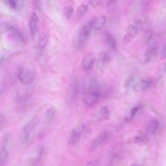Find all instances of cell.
<instances>
[{"label":"cell","mask_w":166,"mask_h":166,"mask_svg":"<svg viewBox=\"0 0 166 166\" xmlns=\"http://www.w3.org/2000/svg\"><path fill=\"white\" fill-rule=\"evenodd\" d=\"M39 120L35 117L29 121L21 130L20 141L21 146L24 149L28 147L32 143L39 124Z\"/></svg>","instance_id":"6da1fadb"},{"label":"cell","mask_w":166,"mask_h":166,"mask_svg":"<svg viewBox=\"0 0 166 166\" xmlns=\"http://www.w3.org/2000/svg\"><path fill=\"white\" fill-rule=\"evenodd\" d=\"M98 83L95 79H90L83 96V102L86 106H92L98 101L101 95Z\"/></svg>","instance_id":"7a4b0ae2"},{"label":"cell","mask_w":166,"mask_h":166,"mask_svg":"<svg viewBox=\"0 0 166 166\" xmlns=\"http://www.w3.org/2000/svg\"><path fill=\"white\" fill-rule=\"evenodd\" d=\"M13 143V137L9 132L5 133L2 136L0 150V166L4 165L9 157Z\"/></svg>","instance_id":"3957f363"},{"label":"cell","mask_w":166,"mask_h":166,"mask_svg":"<svg viewBox=\"0 0 166 166\" xmlns=\"http://www.w3.org/2000/svg\"><path fill=\"white\" fill-rule=\"evenodd\" d=\"M47 153L46 148L44 145H39L35 147L29 154L26 160L27 165H39L44 162Z\"/></svg>","instance_id":"277c9868"},{"label":"cell","mask_w":166,"mask_h":166,"mask_svg":"<svg viewBox=\"0 0 166 166\" xmlns=\"http://www.w3.org/2000/svg\"><path fill=\"white\" fill-rule=\"evenodd\" d=\"M93 29L90 21L82 28L79 32L76 43V47L78 49L81 50L86 47Z\"/></svg>","instance_id":"5b68a950"},{"label":"cell","mask_w":166,"mask_h":166,"mask_svg":"<svg viewBox=\"0 0 166 166\" xmlns=\"http://www.w3.org/2000/svg\"><path fill=\"white\" fill-rule=\"evenodd\" d=\"M18 77L20 81L24 84L30 83L35 76L34 70L25 67H21L19 69Z\"/></svg>","instance_id":"8992f818"},{"label":"cell","mask_w":166,"mask_h":166,"mask_svg":"<svg viewBox=\"0 0 166 166\" xmlns=\"http://www.w3.org/2000/svg\"><path fill=\"white\" fill-rule=\"evenodd\" d=\"M110 138V134L109 132H105L100 134L91 144L89 148L90 152H94L99 148L104 146Z\"/></svg>","instance_id":"52a82bcc"},{"label":"cell","mask_w":166,"mask_h":166,"mask_svg":"<svg viewBox=\"0 0 166 166\" xmlns=\"http://www.w3.org/2000/svg\"><path fill=\"white\" fill-rule=\"evenodd\" d=\"M86 125L84 123L78 125L71 132L69 139V143L74 145L80 140L85 128Z\"/></svg>","instance_id":"ba28073f"},{"label":"cell","mask_w":166,"mask_h":166,"mask_svg":"<svg viewBox=\"0 0 166 166\" xmlns=\"http://www.w3.org/2000/svg\"><path fill=\"white\" fill-rule=\"evenodd\" d=\"M95 56L93 53L89 52L86 54L82 60L83 67L86 70L91 69L95 61Z\"/></svg>","instance_id":"9c48e42d"},{"label":"cell","mask_w":166,"mask_h":166,"mask_svg":"<svg viewBox=\"0 0 166 166\" xmlns=\"http://www.w3.org/2000/svg\"><path fill=\"white\" fill-rule=\"evenodd\" d=\"M154 83L150 79L141 80L136 83L133 87L134 89L137 91H145L153 87Z\"/></svg>","instance_id":"30bf717a"},{"label":"cell","mask_w":166,"mask_h":166,"mask_svg":"<svg viewBox=\"0 0 166 166\" xmlns=\"http://www.w3.org/2000/svg\"><path fill=\"white\" fill-rule=\"evenodd\" d=\"M39 18L37 13L33 12L29 21V25L33 36H34L38 29Z\"/></svg>","instance_id":"8fae6325"},{"label":"cell","mask_w":166,"mask_h":166,"mask_svg":"<svg viewBox=\"0 0 166 166\" xmlns=\"http://www.w3.org/2000/svg\"><path fill=\"white\" fill-rule=\"evenodd\" d=\"M56 110L53 107H50L46 110L44 113V116L47 124L52 123L56 118Z\"/></svg>","instance_id":"7c38bea8"},{"label":"cell","mask_w":166,"mask_h":166,"mask_svg":"<svg viewBox=\"0 0 166 166\" xmlns=\"http://www.w3.org/2000/svg\"><path fill=\"white\" fill-rule=\"evenodd\" d=\"M5 5L14 10H18L23 7L25 0H3Z\"/></svg>","instance_id":"4fadbf2b"},{"label":"cell","mask_w":166,"mask_h":166,"mask_svg":"<svg viewBox=\"0 0 166 166\" xmlns=\"http://www.w3.org/2000/svg\"><path fill=\"white\" fill-rule=\"evenodd\" d=\"M74 9V2L73 0H68L65 3L63 9L64 15L67 19H70L73 14Z\"/></svg>","instance_id":"5bb4252c"},{"label":"cell","mask_w":166,"mask_h":166,"mask_svg":"<svg viewBox=\"0 0 166 166\" xmlns=\"http://www.w3.org/2000/svg\"><path fill=\"white\" fill-rule=\"evenodd\" d=\"M105 17L104 16H99L90 20L93 29L99 30L104 25L106 22Z\"/></svg>","instance_id":"9a60e30c"},{"label":"cell","mask_w":166,"mask_h":166,"mask_svg":"<svg viewBox=\"0 0 166 166\" xmlns=\"http://www.w3.org/2000/svg\"><path fill=\"white\" fill-rule=\"evenodd\" d=\"M110 60V58L109 55L105 52H101L98 57L97 66L99 69H102L105 63L109 62Z\"/></svg>","instance_id":"2e32d148"},{"label":"cell","mask_w":166,"mask_h":166,"mask_svg":"<svg viewBox=\"0 0 166 166\" xmlns=\"http://www.w3.org/2000/svg\"><path fill=\"white\" fill-rule=\"evenodd\" d=\"M70 92L71 100L72 102L75 101L79 92V85L77 80H74L72 83Z\"/></svg>","instance_id":"e0dca14e"},{"label":"cell","mask_w":166,"mask_h":166,"mask_svg":"<svg viewBox=\"0 0 166 166\" xmlns=\"http://www.w3.org/2000/svg\"><path fill=\"white\" fill-rule=\"evenodd\" d=\"M104 39L107 44L112 49L114 50H117L116 41L110 33L105 32L104 35Z\"/></svg>","instance_id":"ac0fdd59"},{"label":"cell","mask_w":166,"mask_h":166,"mask_svg":"<svg viewBox=\"0 0 166 166\" xmlns=\"http://www.w3.org/2000/svg\"><path fill=\"white\" fill-rule=\"evenodd\" d=\"M157 53V49L154 48L149 50L144 56V59L146 62L154 61L156 57Z\"/></svg>","instance_id":"d6986e66"},{"label":"cell","mask_w":166,"mask_h":166,"mask_svg":"<svg viewBox=\"0 0 166 166\" xmlns=\"http://www.w3.org/2000/svg\"><path fill=\"white\" fill-rule=\"evenodd\" d=\"M8 30L9 33L13 37L18 40L19 41L24 42L23 36L17 29L12 26H10L8 28Z\"/></svg>","instance_id":"ffe728a7"},{"label":"cell","mask_w":166,"mask_h":166,"mask_svg":"<svg viewBox=\"0 0 166 166\" xmlns=\"http://www.w3.org/2000/svg\"><path fill=\"white\" fill-rule=\"evenodd\" d=\"M99 114L100 120H106L109 117V111L105 106H103L101 108Z\"/></svg>","instance_id":"44dd1931"},{"label":"cell","mask_w":166,"mask_h":166,"mask_svg":"<svg viewBox=\"0 0 166 166\" xmlns=\"http://www.w3.org/2000/svg\"><path fill=\"white\" fill-rule=\"evenodd\" d=\"M89 6L88 4H82L79 7L77 11V16L80 17L84 15V14L88 10Z\"/></svg>","instance_id":"7402d4cb"},{"label":"cell","mask_w":166,"mask_h":166,"mask_svg":"<svg viewBox=\"0 0 166 166\" xmlns=\"http://www.w3.org/2000/svg\"><path fill=\"white\" fill-rule=\"evenodd\" d=\"M48 41L47 36L45 34L40 36L38 40V45L41 48H44L46 46Z\"/></svg>","instance_id":"603a6c76"},{"label":"cell","mask_w":166,"mask_h":166,"mask_svg":"<svg viewBox=\"0 0 166 166\" xmlns=\"http://www.w3.org/2000/svg\"><path fill=\"white\" fill-rule=\"evenodd\" d=\"M135 37V36L131 34L127 33L123 39L122 42L125 44H128L131 42Z\"/></svg>","instance_id":"cb8c5ba5"},{"label":"cell","mask_w":166,"mask_h":166,"mask_svg":"<svg viewBox=\"0 0 166 166\" xmlns=\"http://www.w3.org/2000/svg\"><path fill=\"white\" fill-rule=\"evenodd\" d=\"M125 31L127 33L131 34L135 36L137 32V29L136 27L131 25L126 27Z\"/></svg>","instance_id":"d4e9b609"},{"label":"cell","mask_w":166,"mask_h":166,"mask_svg":"<svg viewBox=\"0 0 166 166\" xmlns=\"http://www.w3.org/2000/svg\"><path fill=\"white\" fill-rule=\"evenodd\" d=\"M159 128V123L156 120H154L151 122L150 124V129L153 133H155Z\"/></svg>","instance_id":"484cf974"},{"label":"cell","mask_w":166,"mask_h":166,"mask_svg":"<svg viewBox=\"0 0 166 166\" xmlns=\"http://www.w3.org/2000/svg\"><path fill=\"white\" fill-rule=\"evenodd\" d=\"M134 80V78L132 76H130L126 79L124 84V87L127 88L132 84Z\"/></svg>","instance_id":"4316f807"},{"label":"cell","mask_w":166,"mask_h":166,"mask_svg":"<svg viewBox=\"0 0 166 166\" xmlns=\"http://www.w3.org/2000/svg\"><path fill=\"white\" fill-rule=\"evenodd\" d=\"M139 109L140 107L139 106L135 107L133 108L131 111L130 116V119L131 120L133 119L136 114L139 111Z\"/></svg>","instance_id":"83f0119b"},{"label":"cell","mask_w":166,"mask_h":166,"mask_svg":"<svg viewBox=\"0 0 166 166\" xmlns=\"http://www.w3.org/2000/svg\"><path fill=\"white\" fill-rule=\"evenodd\" d=\"M90 4L94 8L97 7L101 2V0H90Z\"/></svg>","instance_id":"f1b7e54d"},{"label":"cell","mask_w":166,"mask_h":166,"mask_svg":"<svg viewBox=\"0 0 166 166\" xmlns=\"http://www.w3.org/2000/svg\"><path fill=\"white\" fill-rule=\"evenodd\" d=\"M161 58L162 59L166 58V46L164 47L162 50Z\"/></svg>","instance_id":"f546056e"},{"label":"cell","mask_w":166,"mask_h":166,"mask_svg":"<svg viewBox=\"0 0 166 166\" xmlns=\"http://www.w3.org/2000/svg\"><path fill=\"white\" fill-rule=\"evenodd\" d=\"M100 163L98 160H94V161H92L89 162L87 164L88 165H97L99 164Z\"/></svg>","instance_id":"4dcf8cb0"},{"label":"cell","mask_w":166,"mask_h":166,"mask_svg":"<svg viewBox=\"0 0 166 166\" xmlns=\"http://www.w3.org/2000/svg\"><path fill=\"white\" fill-rule=\"evenodd\" d=\"M118 0H110V4H113L115 2H117Z\"/></svg>","instance_id":"1f68e13d"},{"label":"cell","mask_w":166,"mask_h":166,"mask_svg":"<svg viewBox=\"0 0 166 166\" xmlns=\"http://www.w3.org/2000/svg\"><path fill=\"white\" fill-rule=\"evenodd\" d=\"M34 2L35 3H36L37 2L38 0H33Z\"/></svg>","instance_id":"d6a6232c"}]
</instances>
